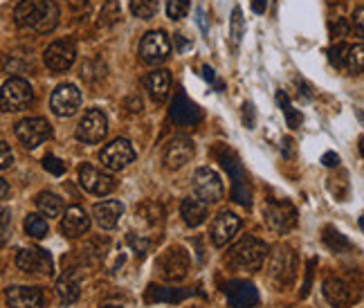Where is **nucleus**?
I'll return each mask as SVG.
<instances>
[{"mask_svg": "<svg viewBox=\"0 0 364 308\" xmlns=\"http://www.w3.org/2000/svg\"><path fill=\"white\" fill-rule=\"evenodd\" d=\"M276 102H279V106L283 108V115H286V122H288V127H290V129H299V124H301V113L292 108L288 95H286L283 90H279V92H276Z\"/></svg>", "mask_w": 364, "mask_h": 308, "instance_id": "nucleus-32", "label": "nucleus"}, {"mask_svg": "<svg viewBox=\"0 0 364 308\" xmlns=\"http://www.w3.org/2000/svg\"><path fill=\"white\" fill-rule=\"evenodd\" d=\"M238 227H241V218L232 214V211H220L212 223V234H209L212 236V243L216 248L227 245L229 241L234 238V234L238 232Z\"/></svg>", "mask_w": 364, "mask_h": 308, "instance_id": "nucleus-19", "label": "nucleus"}, {"mask_svg": "<svg viewBox=\"0 0 364 308\" xmlns=\"http://www.w3.org/2000/svg\"><path fill=\"white\" fill-rule=\"evenodd\" d=\"M45 65L52 72H65L72 68V63L76 59V45L70 38H61V41H54L52 45H47V50L43 54Z\"/></svg>", "mask_w": 364, "mask_h": 308, "instance_id": "nucleus-11", "label": "nucleus"}, {"mask_svg": "<svg viewBox=\"0 0 364 308\" xmlns=\"http://www.w3.org/2000/svg\"><path fill=\"white\" fill-rule=\"evenodd\" d=\"M90 229V216L85 214L83 207H68L65 209V216L61 220V232L68 238H79Z\"/></svg>", "mask_w": 364, "mask_h": 308, "instance_id": "nucleus-21", "label": "nucleus"}, {"mask_svg": "<svg viewBox=\"0 0 364 308\" xmlns=\"http://www.w3.org/2000/svg\"><path fill=\"white\" fill-rule=\"evenodd\" d=\"M25 232L34 236V238H43L47 236V220L38 214H30L25 218Z\"/></svg>", "mask_w": 364, "mask_h": 308, "instance_id": "nucleus-35", "label": "nucleus"}, {"mask_svg": "<svg viewBox=\"0 0 364 308\" xmlns=\"http://www.w3.org/2000/svg\"><path fill=\"white\" fill-rule=\"evenodd\" d=\"M189 12V0H167V14L171 21H180Z\"/></svg>", "mask_w": 364, "mask_h": 308, "instance_id": "nucleus-37", "label": "nucleus"}, {"mask_svg": "<svg viewBox=\"0 0 364 308\" xmlns=\"http://www.w3.org/2000/svg\"><path fill=\"white\" fill-rule=\"evenodd\" d=\"M209 203H205L203 198H198V196H189L185 198L180 203V216L182 220L189 225V227H198V225H203L205 220H207V214H209V209H207Z\"/></svg>", "mask_w": 364, "mask_h": 308, "instance_id": "nucleus-25", "label": "nucleus"}, {"mask_svg": "<svg viewBox=\"0 0 364 308\" xmlns=\"http://www.w3.org/2000/svg\"><path fill=\"white\" fill-rule=\"evenodd\" d=\"M79 185L94 196H108L115 189V180L106 171H101L92 165H83L79 169Z\"/></svg>", "mask_w": 364, "mask_h": 308, "instance_id": "nucleus-15", "label": "nucleus"}, {"mask_svg": "<svg viewBox=\"0 0 364 308\" xmlns=\"http://www.w3.org/2000/svg\"><path fill=\"white\" fill-rule=\"evenodd\" d=\"M79 106H81V92L72 83H61L50 97V108L56 117H72L79 111Z\"/></svg>", "mask_w": 364, "mask_h": 308, "instance_id": "nucleus-13", "label": "nucleus"}, {"mask_svg": "<svg viewBox=\"0 0 364 308\" xmlns=\"http://www.w3.org/2000/svg\"><path fill=\"white\" fill-rule=\"evenodd\" d=\"M133 160H135V149H133V144L126 138L113 140L99 153L101 167L108 169V171H122V169H126Z\"/></svg>", "mask_w": 364, "mask_h": 308, "instance_id": "nucleus-8", "label": "nucleus"}, {"mask_svg": "<svg viewBox=\"0 0 364 308\" xmlns=\"http://www.w3.org/2000/svg\"><path fill=\"white\" fill-rule=\"evenodd\" d=\"M283 149H286V156L290 158V156H292V140H290V138L283 140Z\"/></svg>", "mask_w": 364, "mask_h": 308, "instance_id": "nucleus-52", "label": "nucleus"}, {"mask_svg": "<svg viewBox=\"0 0 364 308\" xmlns=\"http://www.w3.org/2000/svg\"><path fill=\"white\" fill-rule=\"evenodd\" d=\"M189 295H194V291L191 288H156L151 286V291L147 295L149 302H167V304H178L182 300H187Z\"/></svg>", "mask_w": 364, "mask_h": 308, "instance_id": "nucleus-28", "label": "nucleus"}, {"mask_svg": "<svg viewBox=\"0 0 364 308\" xmlns=\"http://www.w3.org/2000/svg\"><path fill=\"white\" fill-rule=\"evenodd\" d=\"M131 12L142 21H151L158 14V0H131Z\"/></svg>", "mask_w": 364, "mask_h": 308, "instance_id": "nucleus-33", "label": "nucleus"}, {"mask_svg": "<svg viewBox=\"0 0 364 308\" xmlns=\"http://www.w3.org/2000/svg\"><path fill=\"white\" fill-rule=\"evenodd\" d=\"M265 7H267V0H252V9H254V14H263V12H265Z\"/></svg>", "mask_w": 364, "mask_h": 308, "instance_id": "nucleus-49", "label": "nucleus"}, {"mask_svg": "<svg viewBox=\"0 0 364 308\" xmlns=\"http://www.w3.org/2000/svg\"><path fill=\"white\" fill-rule=\"evenodd\" d=\"M324 297L326 302L335 308H347L353 302V291L347 282H342L338 277H329L324 282Z\"/></svg>", "mask_w": 364, "mask_h": 308, "instance_id": "nucleus-23", "label": "nucleus"}, {"mask_svg": "<svg viewBox=\"0 0 364 308\" xmlns=\"http://www.w3.org/2000/svg\"><path fill=\"white\" fill-rule=\"evenodd\" d=\"M56 295H59V300L63 304H74L76 300H79V295H81L79 279H76L72 273L61 275L59 282H56Z\"/></svg>", "mask_w": 364, "mask_h": 308, "instance_id": "nucleus-27", "label": "nucleus"}, {"mask_svg": "<svg viewBox=\"0 0 364 308\" xmlns=\"http://www.w3.org/2000/svg\"><path fill=\"white\" fill-rule=\"evenodd\" d=\"M158 270L160 277L167 279V282H182L189 275V252L180 245L169 248L158 259Z\"/></svg>", "mask_w": 364, "mask_h": 308, "instance_id": "nucleus-6", "label": "nucleus"}, {"mask_svg": "<svg viewBox=\"0 0 364 308\" xmlns=\"http://www.w3.org/2000/svg\"><path fill=\"white\" fill-rule=\"evenodd\" d=\"M43 167H45L47 173H52V176H56V178L65 173V162L61 158H56V156H45Z\"/></svg>", "mask_w": 364, "mask_h": 308, "instance_id": "nucleus-38", "label": "nucleus"}, {"mask_svg": "<svg viewBox=\"0 0 364 308\" xmlns=\"http://www.w3.org/2000/svg\"><path fill=\"white\" fill-rule=\"evenodd\" d=\"M347 68H349L353 74L364 72V43L349 47V54H347Z\"/></svg>", "mask_w": 364, "mask_h": 308, "instance_id": "nucleus-34", "label": "nucleus"}, {"mask_svg": "<svg viewBox=\"0 0 364 308\" xmlns=\"http://www.w3.org/2000/svg\"><path fill=\"white\" fill-rule=\"evenodd\" d=\"M243 122L247 129H254V106L250 102L243 106Z\"/></svg>", "mask_w": 364, "mask_h": 308, "instance_id": "nucleus-44", "label": "nucleus"}, {"mask_svg": "<svg viewBox=\"0 0 364 308\" xmlns=\"http://www.w3.org/2000/svg\"><path fill=\"white\" fill-rule=\"evenodd\" d=\"M176 43H178V50H180V52H185L187 47H191V45L185 41V38H182V34H176Z\"/></svg>", "mask_w": 364, "mask_h": 308, "instance_id": "nucleus-51", "label": "nucleus"}, {"mask_svg": "<svg viewBox=\"0 0 364 308\" xmlns=\"http://www.w3.org/2000/svg\"><path fill=\"white\" fill-rule=\"evenodd\" d=\"M108 133V120L99 108H88L83 113L81 122L76 124V131L74 136L79 142L83 144H97L106 138Z\"/></svg>", "mask_w": 364, "mask_h": 308, "instance_id": "nucleus-7", "label": "nucleus"}, {"mask_svg": "<svg viewBox=\"0 0 364 308\" xmlns=\"http://www.w3.org/2000/svg\"><path fill=\"white\" fill-rule=\"evenodd\" d=\"M129 243L133 245V250H135V254L144 257V254H147V250H149V245H151V241L140 238L138 234H129Z\"/></svg>", "mask_w": 364, "mask_h": 308, "instance_id": "nucleus-40", "label": "nucleus"}, {"mask_svg": "<svg viewBox=\"0 0 364 308\" xmlns=\"http://www.w3.org/2000/svg\"><path fill=\"white\" fill-rule=\"evenodd\" d=\"M32 102H34V90H32L30 81L21 79V76H14V79L5 81L3 95H0V104H3L5 113L23 111Z\"/></svg>", "mask_w": 364, "mask_h": 308, "instance_id": "nucleus-5", "label": "nucleus"}, {"mask_svg": "<svg viewBox=\"0 0 364 308\" xmlns=\"http://www.w3.org/2000/svg\"><path fill=\"white\" fill-rule=\"evenodd\" d=\"M16 268L27 275H45V277H50L54 270L52 257L41 248H23L16 254Z\"/></svg>", "mask_w": 364, "mask_h": 308, "instance_id": "nucleus-10", "label": "nucleus"}, {"mask_svg": "<svg viewBox=\"0 0 364 308\" xmlns=\"http://www.w3.org/2000/svg\"><path fill=\"white\" fill-rule=\"evenodd\" d=\"M9 198V187H7V180H3V200Z\"/></svg>", "mask_w": 364, "mask_h": 308, "instance_id": "nucleus-54", "label": "nucleus"}, {"mask_svg": "<svg viewBox=\"0 0 364 308\" xmlns=\"http://www.w3.org/2000/svg\"><path fill=\"white\" fill-rule=\"evenodd\" d=\"M9 220H12V211H9L7 207L3 209V236H0V241H3V245L9 241V234H12V225H9Z\"/></svg>", "mask_w": 364, "mask_h": 308, "instance_id": "nucleus-43", "label": "nucleus"}, {"mask_svg": "<svg viewBox=\"0 0 364 308\" xmlns=\"http://www.w3.org/2000/svg\"><path fill=\"white\" fill-rule=\"evenodd\" d=\"M36 207L47 218H56L63 214V200L56 194H52V191H41V194L36 196Z\"/></svg>", "mask_w": 364, "mask_h": 308, "instance_id": "nucleus-29", "label": "nucleus"}, {"mask_svg": "<svg viewBox=\"0 0 364 308\" xmlns=\"http://www.w3.org/2000/svg\"><path fill=\"white\" fill-rule=\"evenodd\" d=\"M216 153H218L220 165H223L229 176H232V198L236 200L238 205L250 207L252 205V189H250V185H247L245 171H243L241 165H238L236 156L232 151H223V149H218Z\"/></svg>", "mask_w": 364, "mask_h": 308, "instance_id": "nucleus-3", "label": "nucleus"}, {"mask_svg": "<svg viewBox=\"0 0 364 308\" xmlns=\"http://www.w3.org/2000/svg\"><path fill=\"white\" fill-rule=\"evenodd\" d=\"M7 304L12 308H41L43 293L32 286H9L7 288Z\"/></svg>", "mask_w": 364, "mask_h": 308, "instance_id": "nucleus-22", "label": "nucleus"}, {"mask_svg": "<svg viewBox=\"0 0 364 308\" xmlns=\"http://www.w3.org/2000/svg\"><path fill=\"white\" fill-rule=\"evenodd\" d=\"M267 275H270V279L279 288L292 284V279L297 275V257L288 245L274 248V252L270 257V266H267Z\"/></svg>", "mask_w": 364, "mask_h": 308, "instance_id": "nucleus-4", "label": "nucleus"}, {"mask_svg": "<svg viewBox=\"0 0 364 308\" xmlns=\"http://www.w3.org/2000/svg\"><path fill=\"white\" fill-rule=\"evenodd\" d=\"M135 216L140 220H144L147 225H160L162 218H165V211H162V207L158 203H142L135 211Z\"/></svg>", "mask_w": 364, "mask_h": 308, "instance_id": "nucleus-31", "label": "nucleus"}, {"mask_svg": "<svg viewBox=\"0 0 364 308\" xmlns=\"http://www.w3.org/2000/svg\"><path fill=\"white\" fill-rule=\"evenodd\" d=\"M322 165L324 167H338L340 165V156H338V153H333V151L324 153V156H322Z\"/></svg>", "mask_w": 364, "mask_h": 308, "instance_id": "nucleus-46", "label": "nucleus"}, {"mask_svg": "<svg viewBox=\"0 0 364 308\" xmlns=\"http://www.w3.org/2000/svg\"><path fill=\"white\" fill-rule=\"evenodd\" d=\"M194 158V142L189 138H174L165 149V167L169 171H178L187 165V162Z\"/></svg>", "mask_w": 364, "mask_h": 308, "instance_id": "nucleus-17", "label": "nucleus"}, {"mask_svg": "<svg viewBox=\"0 0 364 308\" xmlns=\"http://www.w3.org/2000/svg\"><path fill=\"white\" fill-rule=\"evenodd\" d=\"M12 162H14V153H12V149H9V144L0 142V167L7 169Z\"/></svg>", "mask_w": 364, "mask_h": 308, "instance_id": "nucleus-42", "label": "nucleus"}, {"mask_svg": "<svg viewBox=\"0 0 364 308\" xmlns=\"http://www.w3.org/2000/svg\"><path fill=\"white\" fill-rule=\"evenodd\" d=\"M203 72H205V79L207 81H214V70L212 68H203Z\"/></svg>", "mask_w": 364, "mask_h": 308, "instance_id": "nucleus-53", "label": "nucleus"}, {"mask_svg": "<svg viewBox=\"0 0 364 308\" xmlns=\"http://www.w3.org/2000/svg\"><path fill=\"white\" fill-rule=\"evenodd\" d=\"M322 238H324V245H326L331 252H349V250L353 248L351 241L344 236L342 232H338L335 227H331V225L324 227Z\"/></svg>", "mask_w": 364, "mask_h": 308, "instance_id": "nucleus-30", "label": "nucleus"}, {"mask_svg": "<svg viewBox=\"0 0 364 308\" xmlns=\"http://www.w3.org/2000/svg\"><path fill=\"white\" fill-rule=\"evenodd\" d=\"M358 149H360V153H362V158H364V136L358 140Z\"/></svg>", "mask_w": 364, "mask_h": 308, "instance_id": "nucleus-55", "label": "nucleus"}, {"mask_svg": "<svg viewBox=\"0 0 364 308\" xmlns=\"http://www.w3.org/2000/svg\"><path fill=\"white\" fill-rule=\"evenodd\" d=\"M198 25H200V30H203L205 34L209 32V27L205 23V14H203V9H198Z\"/></svg>", "mask_w": 364, "mask_h": 308, "instance_id": "nucleus-50", "label": "nucleus"}, {"mask_svg": "<svg viewBox=\"0 0 364 308\" xmlns=\"http://www.w3.org/2000/svg\"><path fill=\"white\" fill-rule=\"evenodd\" d=\"M101 308H124V306H119V304H104Z\"/></svg>", "mask_w": 364, "mask_h": 308, "instance_id": "nucleus-56", "label": "nucleus"}, {"mask_svg": "<svg viewBox=\"0 0 364 308\" xmlns=\"http://www.w3.org/2000/svg\"><path fill=\"white\" fill-rule=\"evenodd\" d=\"M265 223L270 225L274 232H290L297 225V211L290 203H267L265 205Z\"/></svg>", "mask_w": 364, "mask_h": 308, "instance_id": "nucleus-16", "label": "nucleus"}, {"mask_svg": "<svg viewBox=\"0 0 364 308\" xmlns=\"http://www.w3.org/2000/svg\"><path fill=\"white\" fill-rule=\"evenodd\" d=\"M360 227H362V232H364V216H360Z\"/></svg>", "mask_w": 364, "mask_h": 308, "instance_id": "nucleus-57", "label": "nucleus"}, {"mask_svg": "<svg viewBox=\"0 0 364 308\" xmlns=\"http://www.w3.org/2000/svg\"><path fill=\"white\" fill-rule=\"evenodd\" d=\"M265 257H267V245L263 241H258L254 236H245L232 248V252H229V264H232L236 270L254 273L263 266Z\"/></svg>", "mask_w": 364, "mask_h": 308, "instance_id": "nucleus-2", "label": "nucleus"}, {"mask_svg": "<svg viewBox=\"0 0 364 308\" xmlns=\"http://www.w3.org/2000/svg\"><path fill=\"white\" fill-rule=\"evenodd\" d=\"M315 259H311V264H308V275H306V282H304V288H301V297H308L311 293V284H313V268H315Z\"/></svg>", "mask_w": 364, "mask_h": 308, "instance_id": "nucleus-45", "label": "nucleus"}, {"mask_svg": "<svg viewBox=\"0 0 364 308\" xmlns=\"http://www.w3.org/2000/svg\"><path fill=\"white\" fill-rule=\"evenodd\" d=\"M353 32H356L360 38H364V7H358L356 12H353Z\"/></svg>", "mask_w": 364, "mask_h": 308, "instance_id": "nucleus-41", "label": "nucleus"}, {"mask_svg": "<svg viewBox=\"0 0 364 308\" xmlns=\"http://www.w3.org/2000/svg\"><path fill=\"white\" fill-rule=\"evenodd\" d=\"M171 54V41L169 36L158 30V32H149L140 43V56L151 65H158L162 61H167V56Z\"/></svg>", "mask_w": 364, "mask_h": 308, "instance_id": "nucleus-14", "label": "nucleus"}, {"mask_svg": "<svg viewBox=\"0 0 364 308\" xmlns=\"http://www.w3.org/2000/svg\"><path fill=\"white\" fill-rule=\"evenodd\" d=\"M126 108H129L131 113H140V111H142V99L138 97V95H133V97L126 102Z\"/></svg>", "mask_w": 364, "mask_h": 308, "instance_id": "nucleus-48", "label": "nucleus"}, {"mask_svg": "<svg viewBox=\"0 0 364 308\" xmlns=\"http://www.w3.org/2000/svg\"><path fill=\"white\" fill-rule=\"evenodd\" d=\"M347 32H349V25H347V21H344V18H340V21L333 23V34L335 36H344Z\"/></svg>", "mask_w": 364, "mask_h": 308, "instance_id": "nucleus-47", "label": "nucleus"}, {"mask_svg": "<svg viewBox=\"0 0 364 308\" xmlns=\"http://www.w3.org/2000/svg\"><path fill=\"white\" fill-rule=\"evenodd\" d=\"M16 138L21 140L27 149H36L41 147L43 142H47L52 138V129L50 124H47V120L43 117H25L16 124Z\"/></svg>", "mask_w": 364, "mask_h": 308, "instance_id": "nucleus-9", "label": "nucleus"}, {"mask_svg": "<svg viewBox=\"0 0 364 308\" xmlns=\"http://www.w3.org/2000/svg\"><path fill=\"white\" fill-rule=\"evenodd\" d=\"M147 90L151 95L153 102H165L169 97V90H171V74L167 70H153L147 74Z\"/></svg>", "mask_w": 364, "mask_h": 308, "instance_id": "nucleus-26", "label": "nucleus"}, {"mask_svg": "<svg viewBox=\"0 0 364 308\" xmlns=\"http://www.w3.org/2000/svg\"><path fill=\"white\" fill-rule=\"evenodd\" d=\"M194 191L198 198H203L209 205L218 203V200H223V180L214 169L200 167L194 173Z\"/></svg>", "mask_w": 364, "mask_h": 308, "instance_id": "nucleus-12", "label": "nucleus"}, {"mask_svg": "<svg viewBox=\"0 0 364 308\" xmlns=\"http://www.w3.org/2000/svg\"><path fill=\"white\" fill-rule=\"evenodd\" d=\"M92 216L101 229H113L117 227V223L124 216V205L119 200H104V203H97L92 207Z\"/></svg>", "mask_w": 364, "mask_h": 308, "instance_id": "nucleus-24", "label": "nucleus"}, {"mask_svg": "<svg viewBox=\"0 0 364 308\" xmlns=\"http://www.w3.org/2000/svg\"><path fill=\"white\" fill-rule=\"evenodd\" d=\"M14 23L23 30L47 34L59 25V7L52 0H21L14 9Z\"/></svg>", "mask_w": 364, "mask_h": 308, "instance_id": "nucleus-1", "label": "nucleus"}, {"mask_svg": "<svg viewBox=\"0 0 364 308\" xmlns=\"http://www.w3.org/2000/svg\"><path fill=\"white\" fill-rule=\"evenodd\" d=\"M203 113H200L198 106L191 102L185 92H178L174 104H171V120H174L178 127H194L200 122Z\"/></svg>", "mask_w": 364, "mask_h": 308, "instance_id": "nucleus-20", "label": "nucleus"}, {"mask_svg": "<svg viewBox=\"0 0 364 308\" xmlns=\"http://www.w3.org/2000/svg\"><path fill=\"white\" fill-rule=\"evenodd\" d=\"M232 41L234 45L241 43V36H243V14H241V9H234L232 12Z\"/></svg>", "mask_w": 364, "mask_h": 308, "instance_id": "nucleus-39", "label": "nucleus"}, {"mask_svg": "<svg viewBox=\"0 0 364 308\" xmlns=\"http://www.w3.org/2000/svg\"><path fill=\"white\" fill-rule=\"evenodd\" d=\"M347 54H349L347 43H335L329 50V59L335 68H347Z\"/></svg>", "mask_w": 364, "mask_h": 308, "instance_id": "nucleus-36", "label": "nucleus"}, {"mask_svg": "<svg viewBox=\"0 0 364 308\" xmlns=\"http://www.w3.org/2000/svg\"><path fill=\"white\" fill-rule=\"evenodd\" d=\"M225 295L232 308H254L258 304V291L254 288V284L241 282V279L229 282L225 286Z\"/></svg>", "mask_w": 364, "mask_h": 308, "instance_id": "nucleus-18", "label": "nucleus"}]
</instances>
